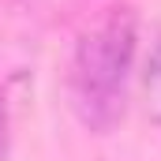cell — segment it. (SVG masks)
I'll use <instances>...</instances> for the list:
<instances>
[{"label": "cell", "mask_w": 161, "mask_h": 161, "mask_svg": "<svg viewBox=\"0 0 161 161\" xmlns=\"http://www.w3.org/2000/svg\"><path fill=\"white\" fill-rule=\"evenodd\" d=\"M139 53V23L131 8H113L75 45L68 97L82 127L105 135L127 113V86Z\"/></svg>", "instance_id": "cell-1"}, {"label": "cell", "mask_w": 161, "mask_h": 161, "mask_svg": "<svg viewBox=\"0 0 161 161\" xmlns=\"http://www.w3.org/2000/svg\"><path fill=\"white\" fill-rule=\"evenodd\" d=\"M34 30H38V15L23 0L0 8V161L8 154L11 109L34 79V53H38Z\"/></svg>", "instance_id": "cell-2"}, {"label": "cell", "mask_w": 161, "mask_h": 161, "mask_svg": "<svg viewBox=\"0 0 161 161\" xmlns=\"http://www.w3.org/2000/svg\"><path fill=\"white\" fill-rule=\"evenodd\" d=\"M142 94H146V113L150 120L161 124V34L146 56V71H142Z\"/></svg>", "instance_id": "cell-3"}, {"label": "cell", "mask_w": 161, "mask_h": 161, "mask_svg": "<svg viewBox=\"0 0 161 161\" xmlns=\"http://www.w3.org/2000/svg\"><path fill=\"white\" fill-rule=\"evenodd\" d=\"M23 4H26L38 19L41 15H53V19L60 15V19H64V15H75L82 4H90V0H23Z\"/></svg>", "instance_id": "cell-4"}]
</instances>
